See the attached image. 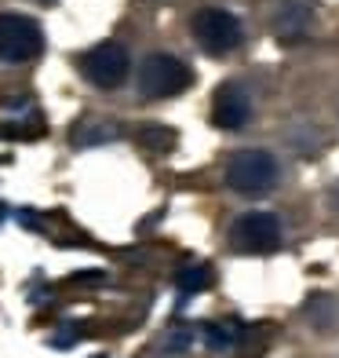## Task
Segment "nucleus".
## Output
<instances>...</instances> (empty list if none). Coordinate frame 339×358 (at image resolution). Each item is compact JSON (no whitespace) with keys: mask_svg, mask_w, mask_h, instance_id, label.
Wrapping results in <instances>:
<instances>
[{"mask_svg":"<svg viewBox=\"0 0 339 358\" xmlns=\"http://www.w3.org/2000/svg\"><path fill=\"white\" fill-rule=\"evenodd\" d=\"M193 85V70L186 66L183 59L165 55V52H153L142 59L139 66V92L146 99H172Z\"/></svg>","mask_w":339,"mask_h":358,"instance_id":"1","label":"nucleus"},{"mask_svg":"<svg viewBox=\"0 0 339 358\" xmlns=\"http://www.w3.org/2000/svg\"><path fill=\"white\" fill-rule=\"evenodd\" d=\"M226 183L245 198H263L278 183V161L266 150H241L226 165Z\"/></svg>","mask_w":339,"mask_h":358,"instance_id":"2","label":"nucleus"},{"mask_svg":"<svg viewBox=\"0 0 339 358\" xmlns=\"http://www.w3.org/2000/svg\"><path fill=\"white\" fill-rule=\"evenodd\" d=\"M77 66H80V73H84L88 85L110 92V88H121L124 85L128 70H132V59H128V52H124L117 41H103V44H95L91 52L80 55Z\"/></svg>","mask_w":339,"mask_h":358,"instance_id":"3","label":"nucleus"},{"mask_svg":"<svg viewBox=\"0 0 339 358\" xmlns=\"http://www.w3.org/2000/svg\"><path fill=\"white\" fill-rule=\"evenodd\" d=\"M44 52V29L29 15H0V62H33Z\"/></svg>","mask_w":339,"mask_h":358,"instance_id":"4","label":"nucleus"},{"mask_svg":"<svg viewBox=\"0 0 339 358\" xmlns=\"http://www.w3.org/2000/svg\"><path fill=\"white\" fill-rule=\"evenodd\" d=\"M241 22L223 8H201L193 15V41L201 44V52L208 55H230L241 44Z\"/></svg>","mask_w":339,"mask_h":358,"instance_id":"5","label":"nucleus"},{"mask_svg":"<svg viewBox=\"0 0 339 358\" xmlns=\"http://www.w3.org/2000/svg\"><path fill=\"white\" fill-rule=\"evenodd\" d=\"M230 245L245 256H266L281 245V223L273 213H248L234 223Z\"/></svg>","mask_w":339,"mask_h":358,"instance_id":"6","label":"nucleus"},{"mask_svg":"<svg viewBox=\"0 0 339 358\" xmlns=\"http://www.w3.org/2000/svg\"><path fill=\"white\" fill-rule=\"evenodd\" d=\"M252 117V99L241 85H219L216 99H212V124L226 128V132H237L245 128Z\"/></svg>","mask_w":339,"mask_h":358,"instance_id":"7","label":"nucleus"},{"mask_svg":"<svg viewBox=\"0 0 339 358\" xmlns=\"http://www.w3.org/2000/svg\"><path fill=\"white\" fill-rule=\"evenodd\" d=\"M310 26V0H278L273 11V34L281 41H299Z\"/></svg>","mask_w":339,"mask_h":358,"instance_id":"8","label":"nucleus"},{"mask_svg":"<svg viewBox=\"0 0 339 358\" xmlns=\"http://www.w3.org/2000/svg\"><path fill=\"white\" fill-rule=\"evenodd\" d=\"M237 336L241 329L234 322H212V325H204V340H208V348L212 351H230L237 344Z\"/></svg>","mask_w":339,"mask_h":358,"instance_id":"9","label":"nucleus"},{"mask_svg":"<svg viewBox=\"0 0 339 358\" xmlns=\"http://www.w3.org/2000/svg\"><path fill=\"white\" fill-rule=\"evenodd\" d=\"M139 143L142 146H146V150H153V154H168L172 150V146H175V132H172V128H142V132H139Z\"/></svg>","mask_w":339,"mask_h":358,"instance_id":"10","label":"nucleus"},{"mask_svg":"<svg viewBox=\"0 0 339 358\" xmlns=\"http://www.w3.org/2000/svg\"><path fill=\"white\" fill-rule=\"evenodd\" d=\"M208 285H212V271H208V267H186L183 274H179V289L183 292H197V289H208Z\"/></svg>","mask_w":339,"mask_h":358,"instance_id":"11","label":"nucleus"},{"mask_svg":"<svg viewBox=\"0 0 339 358\" xmlns=\"http://www.w3.org/2000/svg\"><path fill=\"white\" fill-rule=\"evenodd\" d=\"M44 4H52V0H44Z\"/></svg>","mask_w":339,"mask_h":358,"instance_id":"12","label":"nucleus"}]
</instances>
